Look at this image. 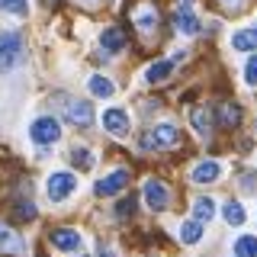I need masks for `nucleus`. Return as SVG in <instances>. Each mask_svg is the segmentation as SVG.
<instances>
[{
    "mask_svg": "<svg viewBox=\"0 0 257 257\" xmlns=\"http://www.w3.org/2000/svg\"><path fill=\"white\" fill-rule=\"evenodd\" d=\"M244 84L247 87H257V52L247 58V64H244Z\"/></svg>",
    "mask_w": 257,
    "mask_h": 257,
    "instance_id": "393cba45",
    "label": "nucleus"
},
{
    "mask_svg": "<svg viewBox=\"0 0 257 257\" xmlns=\"http://www.w3.org/2000/svg\"><path fill=\"white\" fill-rule=\"evenodd\" d=\"M71 161H74L77 171H90L93 167V151L90 148H74L71 151Z\"/></svg>",
    "mask_w": 257,
    "mask_h": 257,
    "instance_id": "4be33fe9",
    "label": "nucleus"
},
{
    "mask_svg": "<svg viewBox=\"0 0 257 257\" xmlns=\"http://www.w3.org/2000/svg\"><path fill=\"white\" fill-rule=\"evenodd\" d=\"M29 139L36 142V145H55L61 139V125H58V119H52V116H39V119H32V125H29Z\"/></svg>",
    "mask_w": 257,
    "mask_h": 257,
    "instance_id": "f257e3e1",
    "label": "nucleus"
},
{
    "mask_svg": "<svg viewBox=\"0 0 257 257\" xmlns=\"http://www.w3.org/2000/svg\"><path fill=\"white\" fill-rule=\"evenodd\" d=\"M225 7H228V10H241V7H244V0H222Z\"/></svg>",
    "mask_w": 257,
    "mask_h": 257,
    "instance_id": "c85d7f7f",
    "label": "nucleus"
},
{
    "mask_svg": "<svg viewBox=\"0 0 257 257\" xmlns=\"http://www.w3.org/2000/svg\"><path fill=\"white\" fill-rule=\"evenodd\" d=\"M199 238H203V222L187 219V222L180 225V241H183V244H196Z\"/></svg>",
    "mask_w": 257,
    "mask_h": 257,
    "instance_id": "a211bd4d",
    "label": "nucleus"
},
{
    "mask_svg": "<svg viewBox=\"0 0 257 257\" xmlns=\"http://www.w3.org/2000/svg\"><path fill=\"white\" fill-rule=\"evenodd\" d=\"M74 190H77V177L71 174V171L52 174V177H48V187H45V193H48V199H52V203H64V199H68Z\"/></svg>",
    "mask_w": 257,
    "mask_h": 257,
    "instance_id": "f03ea898",
    "label": "nucleus"
},
{
    "mask_svg": "<svg viewBox=\"0 0 257 257\" xmlns=\"http://www.w3.org/2000/svg\"><path fill=\"white\" fill-rule=\"evenodd\" d=\"M219 177H222V164H219V161H199V164L193 167L190 180L193 183H215Z\"/></svg>",
    "mask_w": 257,
    "mask_h": 257,
    "instance_id": "1a4fd4ad",
    "label": "nucleus"
},
{
    "mask_svg": "<svg viewBox=\"0 0 257 257\" xmlns=\"http://www.w3.org/2000/svg\"><path fill=\"white\" fill-rule=\"evenodd\" d=\"M174 26H177V32H180V36H196V32H199V16L193 13L190 4H180V7H177Z\"/></svg>",
    "mask_w": 257,
    "mask_h": 257,
    "instance_id": "6e6552de",
    "label": "nucleus"
},
{
    "mask_svg": "<svg viewBox=\"0 0 257 257\" xmlns=\"http://www.w3.org/2000/svg\"><path fill=\"white\" fill-rule=\"evenodd\" d=\"M132 206H135V199H122V203L116 206V215H119V219H125V215L132 212Z\"/></svg>",
    "mask_w": 257,
    "mask_h": 257,
    "instance_id": "cd10ccee",
    "label": "nucleus"
},
{
    "mask_svg": "<svg viewBox=\"0 0 257 257\" xmlns=\"http://www.w3.org/2000/svg\"><path fill=\"white\" fill-rule=\"evenodd\" d=\"M87 87H90V93L100 96V100H109V96L116 93V84H112L109 77H103V74H93L90 80H87Z\"/></svg>",
    "mask_w": 257,
    "mask_h": 257,
    "instance_id": "2eb2a0df",
    "label": "nucleus"
},
{
    "mask_svg": "<svg viewBox=\"0 0 257 257\" xmlns=\"http://www.w3.org/2000/svg\"><path fill=\"white\" fill-rule=\"evenodd\" d=\"M16 215H20V219H32V215H36V206H32V203H20V206H16Z\"/></svg>",
    "mask_w": 257,
    "mask_h": 257,
    "instance_id": "bb28decb",
    "label": "nucleus"
},
{
    "mask_svg": "<svg viewBox=\"0 0 257 257\" xmlns=\"http://www.w3.org/2000/svg\"><path fill=\"white\" fill-rule=\"evenodd\" d=\"M20 55H23V39L16 32L4 29L0 32V71H10L20 61Z\"/></svg>",
    "mask_w": 257,
    "mask_h": 257,
    "instance_id": "7ed1b4c3",
    "label": "nucleus"
},
{
    "mask_svg": "<svg viewBox=\"0 0 257 257\" xmlns=\"http://www.w3.org/2000/svg\"><path fill=\"white\" fill-rule=\"evenodd\" d=\"M103 128H106L109 135H116V139H125V135H128V116H125V109H119V106L103 109Z\"/></svg>",
    "mask_w": 257,
    "mask_h": 257,
    "instance_id": "423d86ee",
    "label": "nucleus"
},
{
    "mask_svg": "<svg viewBox=\"0 0 257 257\" xmlns=\"http://www.w3.org/2000/svg\"><path fill=\"white\" fill-rule=\"evenodd\" d=\"M235 257H257V238L254 235H241L235 241Z\"/></svg>",
    "mask_w": 257,
    "mask_h": 257,
    "instance_id": "aec40b11",
    "label": "nucleus"
},
{
    "mask_svg": "<svg viewBox=\"0 0 257 257\" xmlns=\"http://www.w3.org/2000/svg\"><path fill=\"white\" fill-rule=\"evenodd\" d=\"M84 4H90V0H84Z\"/></svg>",
    "mask_w": 257,
    "mask_h": 257,
    "instance_id": "7c9ffc66",
    "label": "nucleus"
},
{
    "mask_svg": "<svg viewBox=\"0 0 257 257\" xmlns=\"http://www.w3.org/2000/svg\"><path fill=\"white\" fill-rule=\"evenodd\" d=\"M193 219L196 222H212L215 219V203L209 196H199L196 203H193Z\"/></svg>",
    "mask_w": 257,
    "mask_h": 257,
    "instance_id": "f3484780",
    "label": "nucleus"
},
{
    "mask_svg": "<svg viewBox=\"0 0 257 257\" xmlns=\"http://www.w3.org/2000/svg\"><path fill=\"white\" fill-rule=\"evenodd\" d=\"M96 254H100V257H116V254H112V247H106V244L96 247Z\"/></svg>",
    "mask_w": 257,
    "mask_h": 257,
    "instance_id": "c756f323",
    "label": "nucleus"
},
{
    "mask_svg": "<svg viewBox=\"0 0 257 257\" xmlns=\"http://www.w3.org/2000/svg\"><path fill=\"white\" fill-rule=\"evenodd\" d=\"M64 116H68L74 125H84V128L93 122V109H90V103H80V100H71V103H68V109H64Z\"/></svg>",
    "mask_w": 257,
    "mask_h": 257,
    "instance_id": "9d476101",
    "label": "nucleus"
},
{
    "mask_svg": "<svg viewBox=\"0 0 257 257\" xmlns=\"http://www.w3.org/2000/svg\"><path fill=\"white\" fill-rule=\"evenodd\" d=\"M0 251H13V254L23 251V244H20V238H16V231H10L4 222H0Z\"/></svg>",
    "mask_w": 257,
    "mask_h": 257,
    "instance_id": "6ab92c4d",
    "label": "nucleus"
},
{
    "mask_svg": "<svg viewBox=\"0 0 257 257\" xmlns=\"http://www.w3.org/2000/svg\"><path fill=\"white\" fill-rule=\"evenodd\" d=\"M100 45L106 48L109 55H119V52L125 48V36H122V29H116V26L103 29V32H100Z\"/></svg>",
    "mask_w": 257,
    "mask_h": 257,
    "instance_id": "9b49d317",
    "label": "nucleus"
},
{
    "mask_svg": "<svg viewBox=\"0 0 257 257\" xmlns=\"http://www.w3.org/2000/svg\"><path fill=\"white\" fill-rule=\"evenodd\" d=\"M125 183H128V171H112V174L103 177V180H96L93 193L96 196H116V193L125 190Z\"/></svg>",
    "mask_w": 257,
    "mask_h": 257,
    "instance_id": "39448f33",
    "label": "nucleus"
},
{
    "mask_svg": "<svg viewBox=\"0 0 257 257\" xmlns=\"http://www.w3.org/2000/svg\"><path fill=\"white\" fill-rule=\"evenodd\" d=\"M52 244L58 247V251H77V247H80V235L74 228H58V231H52Z\"/></svg>",
    "mask_w": 257,
    "mask_h": 257,
    "instance_id": "f8f14e48",
    "label": "nucleus"
},
{
    "mask_svg": "<svg viewBox=\"0 0 257 257\" xmlns=\"http://www.w3.org/2000/svg\"><path fill=\"white\" fill-rule=\"evenodd\" d=\"M231 48H235V52H257V26L238 29L235 36H231Z\"/></svg>",
    "mask_w": 257,
    "mask_h": 257,
    "instance_id": "ddd939ff",
    "label": "nucleus"
},
{
    "mask_svg": "<svg viewBox=\"0 0 257 257\" xmlns=\"http://www.w3.org/2000/svg\"><path fill=\"white\" fill-rule=\"evenodd\" d=\"M0 13H13V16H26V0H0Z\"/></svg>",
    "mask_w": 257,
    "mask_h": 257,
    "instance_id": "b1692460",
    "label": "nucleus"
},
{
    "mask_svg": "<svg viewBox=\"0 0 257 257\" xmlns=\"http://www.w3.org/2000/svg\"><path fill=\"white\" fill-rule=\"evenodd\" d=\"M177 142H180V135H177V128H174L171 122H161V125H155V128H151V132L142 139L145 148H174Z\"/></svg>",
    "mask_w": 257,
    "mask_h": 257,
    "instance_id": "20e7f679",
    "label": "nucleus"
},
{
    "mask_svg": "<svg viewBox=\"0 0 257 257\" xmlns=\"http://www.w3.org/2000/svg\"><path fill=\"white\" fill-rule=\"evenodd\" d=\"M241 119V112H238V106H222V125L225 128H231Z\"/></svg>",
    "mask_w": 257,
    "mask_h": 257,
    "instance_id": "a878e982",
    "label": "nucleus"
},
{
    "mask_svg": "<svg viewBox=\"0 0 257 257\" xmlns=\"http://www.w3.org/2000/svg\"><path fill=\"white\" fill-rule=\"evenodd\" d=\"M145 203H148V209L161 212V209H167V203H171V190L161 180H148L145 183Z\"/></svg>",
    "mask_w": 257,
    "mask_h": 257,
    "instance_id": "0eeeda50",
    "label": "nucleus"
},
{
    "mask_svg": "<svg viewBox=\"0 0 257 257\" xmlns=\"http://www.w3.org/2000/svg\"><path fill=\"white\" fill-rule=\"evenodd\" d=\"M244 206L241 203H235V199H231V203H225V222L228 225H244Z\"/></svg>",
    "mask_w": 257,
    "mask_h": 257,
    "instance_id": "5701e85b",
    "label": "nucleus"
},
{
    "mask_svg": "<svg viewBox=\"0 0 257 257\" xmlns=\"http://www.w3.org/2000/svg\"><path fill=\"white\" fill-rule=\"evenodd\" d=\"M171 71H174V58L171 61H155L148 71H145V80H148V84H161V80L171 77Z\"/></svg>",
    "mask_w": 257,
    "mask_h": 257,
    "instance_id": "dca6fc26",
    "label": "nucleus"
},
{
    "mask_svg": "<svg viewBox=\"0 0 257 257\" xmlns=\"http://www.w3.org/2000/svg\"><path fill=\"white\" fill-rule=\"evenodd\" d=\"M155 23H158V16L151 7H142L139 13H135V26H139L142 32H155Z\"/></svg>",
    "mask_w": 257,
    "mask_h": 257,
    "instance_id": "412c9836",
    "label": "nucleus"
},
{
    "mask_svg": "<svg viewBox=\"0 0 257 257\" xmlns=\"http://www.w3.org/2000/svg\"><path fill=\"white\" fill-rule=\"evenodd\" d=\"M190 122H193V128H196L199 135H209V132H212V109H209V106H196L190 112Z\"/></svg>",
    "mask_w": 257,
    "mask_h": 257,
    "instance_id": "4468645a",
    "label": "nucleus"
}]
</instances>
